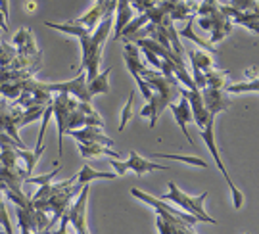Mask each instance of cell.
<instances>
[{
	"label": "cell",
	"mask_w": 259,
	"mask_h": 234,
	"mask_svg": "<svg viewBox=\"0 0 259 234\" xmlns=\"http://www.w3.org/2000/svg\"><path fill=\"white\" fill-rule=\"evenodd\" d=\"M83 184H77V177H71L64 182H48L38 186V192L31 198L33 206L42 211H52L54 215L50 219V228L54 223H58L62 215L69 209L71 202L79 196Z\"/></svg>",
	"instance_id": "cell-1"
},
{
	"label": "cell",
	"mask_w": 259,
	"mask_h": 234,
	"mask_svg": "<svg viewBox=\"0 0 259 234\" xmlns=\"http://www.w3.org/2000/svg\"><path fill=\"white\" fill-rule=\"evenodd\" d=\"M198 25L209 33V42L215 44L232 31V19L221 10L217 0H202L196 10Z\"/></svg>",
	"instance_id": "cell-2"
},
{
	"label": "cell",
	"mask_w": 259,
	"mask_h": 234,
	"mask_svg": "<svg viewBox=\"0 0 259 234\" xmlns=\"http://www.w3.org/2000/svg\"><path fill=\"white\" fill-rule=\"evenodd\" d=\"M131 196L148 204L150 207H154L156 211V225L157 230L161 234H192L194 232V226H190L186 221H183L181 217L173 215L169 209H167V202H163L161 198L150 196L146 192H142L139 188H131Z\"/></svg>",
	"instance_id": "cell-3"
},
{
	"label": "cell",
	"mask_w": 259,
	"mask_h": 234,
	"mask_svg": "<svg viewBox=\"0 0 259 234\" xmlns=\"http://www.w3.org/2000/svg\"><path fill=\"white\" fill-rule=\"evenodd\" d=\"M159 198H161L163 202H169V204H175V206L183 207L190 215L198 217L200 223H209V225H215V223H217L213 217H209L205 213L204 202H205V198H207V192H202L200 196H190V194L183 192L175 182H169V184H167V194H163V196H159Z\"/></svg>",
	"instance_id": "cell-4"
},
{
	"label": "cell",
	"mask_w": 259,
	"mask_h": 234,
	"mask_svg": "<svg viewBox=\"0 0 259 234\" xmlns=\"http://www.w3.org/2000/svg\"><path fill=\"white\" fill-rule=\"evenodd\" d=\"M108 163L115 169L117 175H125L127 171H133L139 177H142V175H146L150 171H167V165H159L156 161H150V159L142 158L135 150H131L127 161H119V158H108Z\"/></svg>",
	"instance_id": "cell-5"
},
{
	"label": "cell",
	"mask_w": 259,
	"mask_h": 234,
	"mask_svg": "<svg viewBox=\"0 0 259 234\" xmlns=\"http://www.w3.org/2000/svg\"><path fill=\"white\" fill-rule=\"evenodd\" d=\"M48 90L50 92H67L73 98L81 100V102H93V96L89 94V83H87V71L79 69V75L65 81V83H48Z\"/></svg>",
	"instance_id": "cell-6"
},
{
	"label": "cell",
	"mask_w": 259,
	"mask_h": 234,
	"mask_svg": "<svg viewBox=\"0 0 259 234\" xmlns=\"http://www.w3.org/2000/svg\"><path fill=\"white\" fill-rule=\"evenodd\" d=\"M91 182L83 184L79 196L71 202V206L67 209V217H69V223L73 225L75 232L87 234L89 232V226H87V202H89V192H91Z\"/></svg>",
	"instance_id": "cell-7"
},
{
	"label": "cell",
	"mask_w": 259,
	"mask_h": 234,
	"mask_svg": "<svg viewBox=\"0 0 259 234\" xmlns=\"http://www.w3.org/2000/svg\"><path fill=\"white\" fill-rule=\"evenodd\" d=\"M221 10L232 19V23H238L242 27L250 29L251 33L259 35V2L253 10H236L229 4H221Z\"/></svg>",
	"instance_id": "cell-8"
},
{
	"label": "cell",
	"mask_w": 259,
	"mask_h": 234,
	"mask_svg": "<svg viewBox=\"0 0 259 234\" xmlns=\"http://www.w3.org/2000/svg\"><path fill=\"white\" fill-rule=\"evenodd\" d=\"M202 100H204L205 110L213 115H217L219 112H225L231 108V96L225 88H211V86H204L202 90Z\"/></svg>",
	"instance_id": "cell-9"
},
{
	"label": "cell",
	"mask_w": 259,
	"mask_h": 234,
	"mask_svg": "<svg viewBox=\"0 0 259 234\" xmlns=\"http://www.w3.org/2000/svg\"><path fill=\"white\" fill-rule=\"evenodd\" d=\"M171 112H173V117H175L177 125L181 127V131L185 132L186 141L190 146H194V141H192V136H190V132H188V125L194 121V117H192V108H190V102H188V98L185 96H181V102L175 104L171 102L167 106Z\"/></svg>",
	"instance_id": "cell-10"
},
{
	"label": "cell",
	"mask_w": 259,
	"mask_h": 234,
	"mask_svg": "<svg viewBox=\"0 0 259 234\" xmlns=\"http://www.w3.org/2000/svg\"><path fill=\"white\" fill-rule=\"evenodd\" d=\"M69 136H73L77 142H96V144H104V146H113V141L110 136H106L102 132V127H94V125H87L81 129L67 132Z\"/></svg>",
	"instance_id": "cell-11"
},
{
	"label": "cell",
	"mask_w": 259,
	"mask_h": 234,
	"mask_svg": "<svg viewBox=\"0 0 259 234\" xmlns=\"http://www.w3.org/2000/svg\"><path fill=\"white\" fill-rule=\"evenodd\" d=\"M133 19V6L131 0H117L115 6V19H113V40H121V31L129 25Z\"/></svg>",
	"instance_id": "cell-12"
},
{
	"label": "cell",
	"mask_w": 259,
	"mask_h": 234,
	"mask_svg": "<svg viewBox=\"0 0 259 234\" xmlns=\"http://www.w3.org/2000/svg\"><path fill=\"white\" fill-rule=\"evenodd\" d=\"M14 46L18 50V54H27V56H35L40 50L37 46V40L33 37V33L29 29H19L14 37Z\"/></svg>",
	"instance_id": "cell-13"
},
{
	"label": "cell",
	"mask_w": 259,
	"mask_h": 234,
	"mask_svg": "<svg viewBox=\"0 0 259 234\" xmlns=\"http://www.w3.org/2000/svg\"><path fill=\"white\" fill-rule=\"evenodd\" d=\"M79 154L84 159L89 158H121L119 152L111 150L110 146L104 144H96V142H79Z\"/></svg>",
	"instance_id": "cell-14"
},
{
	"label": "cell",
	"mask_w": 259,
	"mask_h": 234,
	"mask_svg": "<svg viewBox=\"0 0 259 234\" xmlns=\"http://www.w3.org/2000/svg\"><path fill=\"white\" fill-rule=\"evenodd\" d=\"M194 25H196V14L186 19V25L181 29V31H179V37L190 38V40H192L194 44H198V46L202 48V50H207L209 54H217V48H215V44H211L209 40H204V38H200L198 35H196V33H194Z\"/></svg>",
	"instance_id": "cell-15"
},
{
	"label": "cell",
	"mask_w": 259,
	"mask_h": 234,
	"mask_svg": "<svg viewBox=\"0 0 259 234\" xmlns=\"http://www.w3.org/2000/svg\"><path fill=\"white\" fill-rule=\"evenodd\" d=\"M16 150V156H18L19 163L23 165V169L27 171L29 175L33 173V169H35V165H37L38 158H40V154H42V150H45V144H37V148L31 152L27 150V148H14Z\"/></svg>",
	"instance_id": "cell-16"
},
{
	"label": "cell",
	"mask_w": 259,
	"mask_h": 234,
	"mask_svg": "<svg viewBox=\"0 0 259 234\" xmlns=\"http://www.w3.org/2000/svg\"><path fill=\"white\" fill-rule=\"evenodd\" d=\"M75 177H77V184H87V182H93V180H98V178L113 180V178H117L119 175H117V173H104V171L93 169L91 165H83V169H81Z\"/></svg>",
	"instance_id": "cell-17"
},
{
	"label": "cell",
	"mask_w": 259,
	"mask_h": 234,
	"mask_svg": "<svg viewBox=\"0 0 259 234\" xmlns=\"http://www.w3.org/2000/svg\"><path fill=\"white\" fill-rule=\"evenodd\" d=\"M110 73H111V67H108V69H104L102 73H98V75L94 77L93 81H87L91 96L110 92Z\"/></svg>",
	"instance_id": "cell-18"
},
{
	"label": "cell",
	"mask_w": 259,
	"mask_h": 234,
	"mask_svg": "<svg viewBox=\"0 0 259 234\" xmlns=\"http://www.w3.org/2000/svg\"><path fill=\"white\" fill-rule=\"evenodd\" d=\"M45 110H47V106H40V104H37V106H29V108H23V113H21V117H19L18 127L21 129V127H25V125H29V123L42 119Z\"/></svg>",
	"instance_id": "cell-19"
},
{
	"label": "cell",
	"mask_w": 259,
	"mask_h": 234,
	"mask_svg": "<svg viewBox=\"0 0 259 234\" xmlns=\"http://www.w3.org/2000/svg\"><path fill=\"white\" fill-rule=\"evenodd\" d=\"M225 90L229 94H242V92H259V77L251 79V81H244V83L225 84Z\"/></svg>",
	"instance_id": "cell-20"
},
{
	"label": "cell",
	"mask_w": 259,
	"mask_h": 234,
	"mask_svg": "<svg viewBox=\"0 0 259 234\" xmlns=\"http://www.w3.org/2000/svg\"><path fill=\"white\" fill-rule=\"evenodd\" d=\"M204 77H205V86H211V88H225L229 73H227V71H219V69L213 67V69H209V71H205Z\"/></svg>",
	"instance_id": "cell-21"
},
{
	"label": "cell",
	"mask_w": 259,
	"mask_h": 234,
	"mask_svg": "<svg viewBox=\"0 0 259 234\" xmlns=\"http://www.w3.org/2000/svg\"><path fill=\"white\" fill-rule=\"evenodd\" d=\"M154 158L177 159V161H183V163H190V165H196V167L207 169V161H204L202 158H194V156H179V154H154Z\"/></svg>",
	"instance_id": "cell-22"
},
{
	"label": "cell",
	"mask_w": 259,
	"mask_h": 234,
	"mask_svg": "<svg viewBox=\"0 0 259 234\" xmlns=\"http://www.w3.org/2000/svg\"><path fill=\"white\" fill-rule=\"evenodd\" d=\"M16 56H18V50H16V46L8 44L6 40H0V67L12 64V60H14Z\"/></svg>",
	"instance_id": "cell-23"
},
{
	"label": "cell",
	"mask_w": 259,
	"mask_h": 234,
	"mask_svg": "<svg viewBox=\"0 0 259 234\" xmlns=\"http://www.w3.org/2000/svg\"><path fill=\"white\" fill-rule=\"evenodd\" d=\"M133 106H135V92L129 94V100L125 104V108H123V112H121V121H119V131H123L125 127H127V123L129 119L133 117Z\"/></svg>",
	"instance_id": "cell-24"
},
{
	"label": "cell",
	"mask_w": 259,
	"mask_h": 234,
	"mask_svg": "<svg viewBox=\"0 0 259 234\" xmlns=\"http://www.w3.org/2000/svg\"><path fill=\"white\" fill-rule=\"evenodd\" d=\"M60 173V167L52 169L50 173H47V175H38V177H33V175H29L27 178H25V182H31V184H38V186H42V184H48V182H52V178L56 177Z\"/></svg>",
	"instance_id": "cell-25"
},
{
	"label": "cell",
	"mask_w": 259,
	"mask_h": 234,
	"mask_svg": "<svg viewBox=\"0 0 259 234\" xmlns=\"http://www.w3.org/2000/svg\"><path fill=\"white\" fill-rule=\"evenodd\" d=\"M0 225L4 228V232H8V234L14 232L12 223H10V217H8V209H6V204H4V198H0Z\"/></svg>",
	"instance_id": "cell-26"
},
{
	"label": "cell",
	"mask_w": 259,
	"mask_h": 234,
	"mask_svg": "<svg viewBox=\"0 0 259 234\" xmlns=\"http://www.w3.org/2000/svg\"><path fill=\"white\" fill-rule=\"evenodd\" d=\"M229 6L236 10H253L257 6V0H231Z\"/></svg>",
	"instance_id": "cell-27"
},
{
	"label": "cell",
	"mask_w": 259,
	"mask_h": 234,
	"mask_svg": "<svg viewBox=\"0 0 259 234\" xmlns=\"http://www.w3.org/2000/svg\"><path fill=\"white\" fill-rule=\"evenodd\" d=\"M244 77H246V81H251V79H255V77H257V67H250V69L244 73Z\"/></svg>",
	"instance_id": "cell-28"
},
{
	"label": "cell",
	"mask_w": 259,
	"mask_h": 234,
	"mask_svg": "<svg viewBox=\"0 0 259 234\" xmlns=\"http://www.w3.org/2000/svg\"><path fill=\"white\" fill-rule=\"evenodd\" d=\"M0 29H2L4 33L8 31V18H6L4 14H2V10H0Z\"/></svg>",
	"instance_id": "cell-29"
},
{
	"label": "cell",
	"mask_w": 259,
	"mask_h": 234,
	"mask_svg": "<svg viewBox=\"0 0 259 234\" xmlns=\"http://www.w3.org/2000/svg\"><path fill=\"white\" fill-rule=\"evenodd\" d=\"M0 10H2V14L8 18V12H10V0H0Z\"/></svg>",
	"instance_id": "cell-30"
},
{
	"label": "cell",
	"mask_w": 259,
	"mask_h": 234,
	"mask_svg": "<svg viewBox=\"0 0 259 234\" xmlns=\"http://www.w3.org/2000/svg\"><path fill=\"white\" fill-rule=\"evenodd\" d=\"M8 98H6V100H0V112H4V110H6V108H8Z\"/></svg>",
	"instance_id": "cell-31"
},
{
	"label": "cell",
	"mask_w": 259,
	"mask_h": 234,
	"mask_svg": "<svg viewBox=\"0 0 259 234\" xmlns=\"http://www.w3.org/2000/svg\"><path fill=\"white\" fill-rule=\"evenodd\" d=\"M25 10H27V12H35V2H27V4H25Z\"/></svg>",
	"instance_id": "cell-32"
},
{
	"label": "cell",
	"mask_w": 259,
	"mask_h": 234,
	"mask_svg": "<svg viewBox=\"0 0 259 234\" xmlns=\"http://www.w3.org/2000/svg\"><path fill=\"white\" fill-rule=\"evenodd\" d=\"M0 31H2V29H0Z\"/></svg>",
	"instance_id": "cell-33"
}]
</instances>
